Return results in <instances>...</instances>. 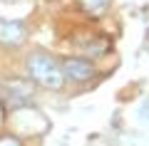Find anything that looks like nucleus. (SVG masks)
I'll return each mask as SVG.
<instances>
[{
    "label": "nucleus",
    "instance_id": "1",
    "mask_svg": "<svg viewBox=\"0 0 149 146\" xmlns=\"http://www.w3.org/2000/svg\"><path fill=\"white\" fill-rule=\"evenodd\" d=\"M27 74H30L32 82H37L40 87L45 89H62L65 87V74H62V67H60L57 60H52L50 55L45 52H32L27 57Z\"/></svg>",
    "mask_w": 149,
    "mask_h": 146
},
{
    "label": "nucleus",
    "instance_id": "2",
    "mask_svg": "<svg viewBox=\"0 0 149 146\" xmlns=\"http://www.w3.org/2000/svg\"><path fill=\"white\" fill-rule=\"evenodd\" d=\"M0 97H3L13 109H17V107H25L27 102H30L32 87L27 82H20V79H15V82H5V84H0Z\"/></svg>",
    "mask_w": 149,
    "mask_h": 146
},
{
    "label": "nucleus",
    "instance_id": "3",
    "mask_svg": "<svg viewBox=\"0 0 149 146\" xmlns=\"http://www.w3.org/2000/svg\"><path fill=\"white\" fill-rule=\"evenodd\" d=\"M27 40V27L20 20H0V45L20 47Z\"/></svg>",
    "mask_w": 149,
    "mask_h": 146
},
{
    "label": "nucleus",
    "instance_id": "4",
    "mask_svg": "<svg viewBox=\"0 0 149 146\" xmlns=\"http://www.w3.org/2000/svg\"><path fill=\"white\" fill-rule=\"evenodd\" d=\"M62 74L65 79H72V82H87V79L95 74V67H92V62H87V60H80V57H67L62 60Z\"/></svg>",
    "mask_w": 149,
    "mask_h": 146
},
{
    "label": "nucleus",
    "instance_id": "5",
    "mask_svg": "<svg viewBox=\"0 0 149 146\" xmlns=\"http://www.w3.org/2000/svg\"><path fill=\"white\" fill-rule=\"evenodd\" d=\"M80 5L87 15H104L109 8V0H80Z\"/></svg>",
    "mask_w": 149,
    "mask_h": 146
},
{
    "label": "nucleus",
    "instance_id": "6",
    "mask_svg": "<svg viewBox=\"0 0 149 146\" xmlns=\"http://www.w3.org/2000/svg\"><path fill=\"white\" fill-rule=\"evenodd\" d=\"M0 146H22V144L15 136H3V139H0Z\"/></svg>",
    "mask_w": 149,
    "mask_h": 146
},
{
    "label": "nucleus",
    "instance_id": "7",
    "mask_svg": "<svg viewBox=\"0 0 149 146\" xmlns=\"http://www.w3.org/2000/svg\"><path fill=\"white\" fill-rule=\"evenodd\" d=\"M3 3H17V0H3Z\"/></svg>",
    "mask_w": 149,
    "mask_h": 146
}]
</instances>
